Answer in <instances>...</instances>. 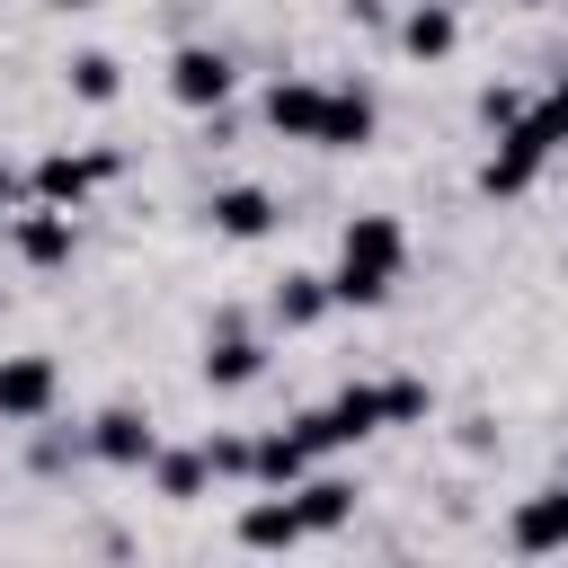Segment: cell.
I'll return each mask as SVG.
<instances>
[{"mask_svg":"<svg viewBox=\"0 0 568 568\" xmlns=\"http://www.w3.org/2000/svg\"><path fill=\"white\" fill-rule=\"evenodd\" d=\"M399 266H408V231H399L390 213H355V222L337 231V275H328V293H337L346 311H382L390 284H399Z\"/></svg>","mask_w":568,"mask_h":568,"instance_id":"1","label":"cell"},{"mask_svg":"<svg viewBox=\"0 0 568 568\" xmlns=\"http://www.w3.org/2000/svg\"><path fill=\"white\" fill-rule=\"evenodd\" d=\"M568 142V89H550V98H532L506 133H497V151L479 160V186L488 195H524L532 178H541V160Z\"/></svg>","mask_w":568,"mask_h":568,"instance_id":"2","label":"cell"},{"mask_svg":"<svg viewBox=\"0 0 568 568\" xmlns=\"http://www.w3.org/2000/svg\"><path fill=\"white\" fill-rule=\"evenodd\" d=\"M231 89H240V62H231L222 44H178V53H169V98H178L186 115H222Z\"/></svg>","mask_w":568,"mask_h":568,"instance_id":"3","label":"cell"},{"mask_svg":"<svg viewBox=\"0 0 568 568\" xmlns=\"http://www.w3.org/2000/svg\"><path fill=\"white\" fill-rule=\"evenodd\" d=\"M62 399V364L53 355H0V426H44Z\"/></svg>","mask_w":568,"mask_h":568,"instance_id":"4","label":"cell"},{"mask_svg":"<svg viewBox=\"0 0 568 568\" xmlns=\"http://www.w3.org/2000/svg\"><path fill=\"white\" fill-rule=\"evenodd\" d=\"M115 169H124L115 151H44V160L27 169V195H36V204H62V213H71V204H80L89 186H106Z\"/></svg>","mask_w":568,"mask_h":568,"instance_id":"5","label":"cell"},{"mask_svg":"<svg viewBox=\"0 0 568 568\" xmlns=\"http://www.w3.org/2000/svg\"><path fill=\"white\" fill-rule=\"evenodd\" d=\"M257 373H266V346L240 328V311H222L213 337H204V382H213V390H248Z\"/></svg>","mask_w":568,"mask_h":568,"instance_id":"6","label":"cell"},{"mask_svg":"<svg viewBox=\"0 0 568 568\" xmlns=\"http://www.w3.org/2000/svg\"><path fill=\"white\" fill-rule=\"evenodd\" d=\"M80 444H89L106 470H142V462L160 453V435H151V417H142V408H98Z\"/></svg>","mask_w":568,"mask_h":568,"instance_id":"7","label":"cell"},{"mask_svg":"<svg viewBox=\"0 0 568 568\" xmlns=\"http://www.w3.org/2000/svg\"><path fill=\"white\" fill-rule=\"evenodd\" d=\"M506 541H515L524 559H550V550H568V470H559L541 497H524V506H515Z\"/></svg>","mask_w":568,"mask_h":568,"instance_id":"8","label":"cell"},{"mask_svg":"<svg viewBox=\"0 0 568 568\" xmlns=\"http://www.w3.org/2000/svg\"><path fill=\"white\" fill-rule=\"evenodd\" d=\"M382 133V106H373V89H328V106H320V151H364Z\"/></svg>","mask_w":568,"mask_h":568,"instance_id":"9","label":"cell"},{"mask_svg":"<svg viewBox=\"0 0 568 568\" xmlns=\"http://www.w3.org/2000/svg\"><path fill=\"white\" fill-rule=\"evenodd\" d=\"M293 541H311V532H302L293 488H266V497H248V506H240V550H293Z\"/></svg>","mask_w":568,"mask_h":568,"instance_id":"10","label":"cell"},{"mask_svg":"<svg viewBox=\"0 0 568 568\" xmlns=\"http://www.w3.org/2000/svg\"><path fill=\"white\" fill-rule=\"evenodd\" d=\"M390 36H399V53H408V62H444V53L462 44V9H453V0H417Z\"/></svg>","mask_w":568,"mask_h":568,"instance_id":"11","label":"cell"},{"mask_svg":"<svg viewBox=\"0 0 568 568\" xmlns=\"http://www.w3.org/2000/svg\"><path fill=\"white\" fill-rule=\"evenodd\" d=\"M204 222H213L222 240H266V231H275V195H266V186H213Z\"/></svg>","mask_w":568,"mask_h":568,"instance_id":"12","label":"cell"},{"mask_svg":"<svg viewBox=\"0 0 568 568\" xmlns=\"http://www.w3.org/2000/svg\"><path fill=\"white\" fill-rule=\"evenodd\" d=\"M355 497H364V488H355V479H328V470H320V479H311V470L293 479L302 532H346V524H355Z\"/></svg>","mask_w":568,"mask_h":568,"instance_id":"13","label":"cell"},{"mask_svg":"<svg viewBox=\"0 0 568 568\" xmlns=\"http://www.w3.org/2000/svg\"><path fill=\"white\" fill-rule=\"evenodd\" d=\"M320 106H328L320 80H275V89H266V124H275L284 142H320Z\"/></svg>","mask_w":568,"mask_h":568,"instance_id":"14","label":"cell"},{"mask_svg":"<svg viewBox=\"0 0 568 568\" xmlns=\"http://www.w3.org/2000/svg\"><path fill=\"white\" fill-rule=\"evenodd\" d=\"M18 257L27 266H71V213L62 204H27L18 213Z\"/></svg>","mask_w":568,"mask_h":568,"instance_id":"15","label":"cell"},{"mask_svg":"<svg viewBox=\"0 0 568 568\" xmlns=\"http://www.w3.org/2000/svg\"><path fill=\"white\" fill-rule=\"evenodd\" d=\"M311 462H320V453H311L293 426H275V435H257V444H248V479H257V488H293Z\"/></svg>","mask_w":568,"mask_h":568,"instance_id":"16","label":"cell"},{"mask_svg":"<svg viewBox=\"0 0 568 568\" xmlns=\"http://www.w3.org/2000/svg\"><path fill=\"white\" fill-rule=\"evenodd\" d=\"M266 311H275V328H311V320H328V311H337V293H328V275H284Z\"/></svg>","mask_w":568,"mask_h":568,"instance_id":"17","label":"cell"},{"mask_svg":"<svg viewBox=\"0 0 568 568\" xmlns=\"http://www.w3.org/2000/svg\"><path fill=\"white\" fill-rule=\"evenodd\" d=\"M142 470H151V488H160V497H178V506L213 488V462H204V444H186V453H151Z\"/></svg>","mask_w":568,"mask_h":568,"instance_id":"18","label":"cell"},{"mask_svg":"<svg viewBox=\"0 0 568 568\" xmlns=\"http://www.w3.org/2000/svg\"><path fill=\"white\" fill-rule=\"evenodd\" d=\"M115 89H124V62L115 53H71V98L80 106H115Z\"/></svg>","mask_w":568,"mask_h":568,"instance_id":"19","label":"cell"},{"mask_svg":"<svg viewBox=\"0 0 568 568\" xmlns=\"http://www.w3.org/2000/svg\"><path fill=\"white\" fill-rule=\"evenodd\" d=\"M524 106H532V98H524V89H506V80H488V89H479V124H488V133H506Z\"/></svg>","mask_w":568,"mask_h":568,"instance_id":"20","label":"cell"},{"mask_svg":"<svg viewBox=\"0 0 568 568\" xmlns=\"http://www.w3.org/2000/svg\"><path fill=\"white\" fill-rule=\"evenodd\" d=\"M382 399H390V426H417V417L435 408V390H426V382H408V373H399V382H382Z\"/></svg>","mask_w":568,"mask_h":568,"instance_id":"21","label":"cell"},{"mask_svg":"<svg viewBox=\"0 0 568 568\" xmlns=\"http://www.w3.org/2000/svg\"><path fill=\"white\" fill-rule=\"evenodd\" d=\"M204 462L213 479H248V435H204Z\"/></svg>","mask_w":568,"mask_h":568,"instance_id":"22","label":"cell"},{"mask_svg":"<svg viewBox=\"0 0 568 568\" xmlns=\"http://www.w3.org/2000/svg\"><path fill=\"white\" fill-rule=\"evenodd\" d=\"M346 18L355 27H390V0H346Z\"/></svg>","mask_w":568,"mask_h":568,"instance_id":"23","label":"cell"},{"mask_svg":"<svg viewBox=\"0 0 568 568\" xmlns=\"http://www.w3.org/2000/svg\"><path fill=\"white\" fill-rule=\"evenodd\" d=\"M18 195H27V178H18V169H0V204H18Z\"/></svg>","mask_w":568,"mask_h":568,"instance_id":"24","label":"cell"},{"mask_svg":"<svg viewBox=\"0 0 568 568\" xmlns=\"http://www.w3.org/2000/svg\"><path fill=\"white\" fill-rule=\"evenodd\" d=\"M44 9H98V0H44Z\"/></svg>","mask_w":568,"mask_h":568,"instance_id":"25","label":"cell"},{"mask_svg":"<svg viewBox=\"0 0 568 568\" xmlns=\"http://www.w3.org/2000/svg\"><path fill=\"white\" fill-rule=\"evenodd\" d=\"M515 9H550V0H515Z\"/></svg>","mask_w":568,"mask_h":568,"instance_id":"26","label":"cell"},{"mask_svg":"<svg viewBox=\"0 0 568 568\" xmlns=\"http://www.w3.org/2000/svg\"><path fill=\"white\" fill-rule=\"evenodd\" d=\"M559 89H568V71H559Z\"/></svg>","mask_w":568,"mask_h":568,"instance_id":"27","label":"cell"}]
</instances>
